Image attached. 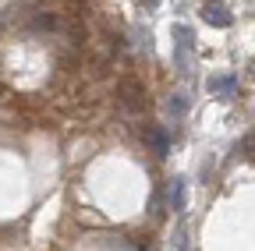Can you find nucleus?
I'll list each match as a JSON object with an SVG mask.
<instances>
[{
	"mask_svg": "<svg viewBox=\"0 0 255 251\" xmlns=\"http://www.w3.org/2000/svg\"><path fill=\"white\" fill-rule=\"evenodd\" d=\"M206 88H209V96H216V99H234L238 75H213V78L206 82Z\"/></svg>",
	"mask_w": 255,
	"mask_h": 251,
	"instance_id": "obj_1",
	"label": "nucleus"
},
{
	"mask_svg": "<svg viewBox=\"0 0 255 251\" xmlns=\"http://www.w3.org/2000/svg\"><path fill=\"white\" fill-rule=\"evenodd\" d=\"M202 21H206V25H216V28H227L234 18H231V11L223 7V4H206V7H202Z\"/></svg>",
	"mask_w": 255,
	"mask_h": 251,
	"instance_id": "obj_2",
	"label": "nucleus"
},
{
	"mask_svg": "<svg viewBox=\"0 0 255 251\" xmlns=\"http://www.w3.org/2000/svg\"><path fill=\"white\" fill-rule=\"evenodd\" d=\"M184 205H188L184 177H174V180H170V209H174V212H184Z\"/></svg>",
	"mask_w": 255,
	"mask_h": 251,
	"instance_id": "obj_3",
	"label": "nucleus"
},
{
	"mask_svg": "<svg viewBox=\"0 0 255 251\" xmlns=\"http://www.w3.org/2000/svg\"><path fill=\"white\" fill-rule=\"evenodd\" d=\"M149 142H152V149H156V156H159V160H163V156L170 152V138H167L163 131H159V128H156V131L149 135Z\"/></svg>",
	"mask_w": 255,
	"mask_h": 251,
	"instance_id": "obj_4",
	"label": "nucleus"
},
{
	"mask_svg": "<svg viewBox=\"0 0 255 251\" xmlns=\"http://www.w3.org/2000/svg\"><path fill=\"white\" fill-rule=\"evenodd\" d=\"M184 113H188V96H170V117L181 120Z\"/></svg>",
	"mask_w": 255,
	"mask_h": 251,
	"instance_id": "obj_5",
	"label": "nucleus"
}]
</instances>
